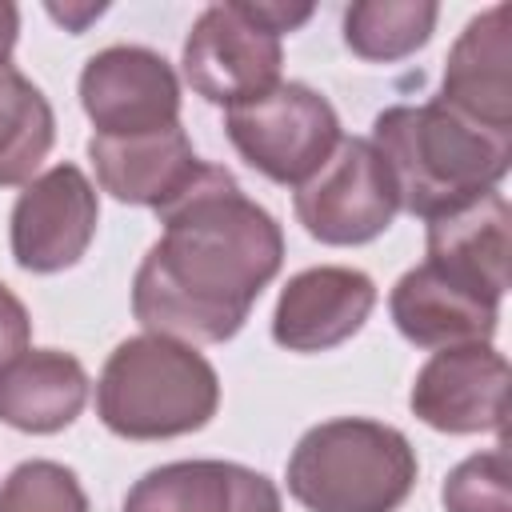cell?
I'll return each mask as SVG.
<instances>
[{
  "mask_svg": "<svg viewBox=\"0 0 512 512\" xmlns=\"http://www.w3.org/2000/svg\"><path fill=\"white\" fill-rule=\"evenodd\" d=\"M164 236L132 280L136 320L184 344L232 340L284 264V232L232 172L204 164L156 208Z\"/></svg>",
  "mask_w": 512,
  "mask_h": 512,
  "instance_id": "obj_1",
  "label": "cell"
},
{
  "mask_svg": "<svg viewBox=\"0 0 512 512\" xmlns=\"http://www.w3.org/2000/svg\"><path fill=\"white\" fill-rule=\"evenodd\" d=\"M372 148L380 152L400 208L412 216H444L508 176L512 140L492 136L440 100L384 108L372 124Z\"/></svg>",
  "mask_w": 512,
  "mask_h": 512,
  "instance_id": "obj_2",
  "label": "cell"
},
{
  "mask_svg": "<svg viewBox=\"0 0 512 512\" xmlns=\"http://www.w3.org/2000/svg\"><path fill=\"white\" fill-rule=\"evenodd\" d=\"M220 408L216 368L184 340L132 336L116 344L96 380V412L124 440H168L200 432Z\"/></svg>",
  "mask_w": 512,
  "mask_h": 512,
  "instance_id": "obj_3",
  "label": "cell"
},
{
  "mask_svg": "<svg viewBox=\"0 0 512 512\" xmlns=\"http://www.w3.org/2000/svg\"><path fill=\"white\" fill-rule=\"evenodd\" d=\"M416 484V452L392 424L340 416L308 428L288 456V492L308 512H396Z\"/></svg>",
  "mask_w": 512,
  "mask_h": 512,
  "instance_id": "obj_4",
  "label": "cell"
},
{
  "mask_svg": "<svg viewBox=\"0 0 512 512\" xmlns=\"http://www.w3.org/2000/svg\"><path fill=\"white\" fill-rule=\"evenodd\" d=\"M224 132L260 176L300 188L340 144V116L316 88L280 80L264 96L228 108Z\"/></svg>",
  "mask_w": 512,
  "mask_h": 512,
  "instance_id": "obj_5",
  "label": "cell"
},
{
  "mask_svg": "<svg viewBox=\"0 0 512 512\" xmlns=\"http://www.w3.org/2000/svg\"><path fill=\"white\" fill-rule=\"evenodd\" d=\"M280 36L256 4H212L184 40V80L212 104L236 108L280 84Z\"/></svg>",
  "mask_w": 512,
  "mask_h": 512,
  "instance_id": "obj_6",
  "label": "cell"
},
{
  "mask_svg": "<svg viewBox=\"0 0 512 512\" xmlns=\"http://www.w3.org/2000/svg\"><path fill=\"white\" fill-rule=\"evenodd\" d=\"M396 212L392 176L364 136H340L332 156L296 188V220L320 244H368Z\"/></svg>",
  "mask_w": 512,
  "mask_h": 512,
  "instance_id": "obj_7",
  "label": "cell"
},
{
  "mask_svg": "<svg viewBox=\"0 0 512 512\" xmlns=\"http://www.w3.org/2000/svg\"><path fill=\"white\" fill-rule=\"evenodd\" d=\"M80 104L96 136H140L180 124V80L172 64L140 44H112L88 56Z\"/></svg>",
  "mask_w": 512,
  "mask_h": 512,
  "instance_id": "obj_8",
  "label": "cell"
},
{
  "mask_svg": "<svg viewBox=\"0 0 512 512\" xmlns=\"http://www.w3.org/2000/svg\"><path fill=\"white\" fill-rule=\"evenodd\" d=\"M100 204L76 164H56L24 184L12 208V256L24 272L72 268L96 236Z\"/></svg>",
  "mask_w": 512,
  "mask_h": 512,
  "instance_id": "obj_9",
  "label": "cell"
},
{
  "mask_svg": "<svg viewBox=\"0 0 512 512\" xmlns=\"http://www.w3.org/2000/svg\"><path fill=\"white\" fill-rule=\"evenodd\" d=\"M412 412L452 436L504 432L508 416V360L492 344L440 348L412 384Z\"/></svg>",
  "mask_w": 512,
  "mask_h": 512,
  "instance_id": "obj_10",
  "label": "cell"
},
{
  "mask_svg": "<svg viewBox=\"0 0 512 512\" xmlns=\"http://www.w3.org/2000/svg\"><path fill=\"white\" fill-rule=\"evenodd\" d=\"M512 8L492 4L472 16L448 52L440 104L468 124L512 140Z\"/></svg>",
  "mask_w": 512,
  "mask_h": 512,
  "instance_id": "obj_11",
  "label": "cell"
},
{
  "mask_svg": "<svg viewBox=\"0 0 512 512\" xmlns=\"http://www.w3.org/2000/svg\"><path fill=\"white\" fill-rule=\"evenodd\" d=\"M376 308V284L360 268L320 264L296 272L272 312V340L288 352H324L364 328Z\"/></svg>",
  "mask_w": 512,
  "mask_h": 512,
  "instance_id": "obj_12",
  "label": "cell"
},
{
  "mask_svg": "<svg viewBox=\"0 0 512 512\" xmlns=\"http://www.w3.org/2000/svg\"><path fill=\"white\" fill-rule=\"evenodd\" d=\"M396 328L420 348H464L488 344L496 332L500 300L468 288L464 280L440 272L436 264L408 268L388 296Z\"/></svg>",
  "mask_w": 512,
  "mask_h": 512,
  "instance_id": "obj_13",
  "label": "cell"
},
{
  "mask_svg": "<svg viewBox=\"0 0 512 512\" xmlns=\"http://www.w3.org/2000/svg\"><path fill=\"white\" fill-rule=\"evenodd\" d=\"M124 512H280V492L264 472L232 460H176L144 472Z\"/></svg>",
  "mask_w": 512,
  "mask_h": 512,
  "instance_id": "obj_14",
  "label": "cell"
},
{
  "mask_svg": "<svg viewBox=\"0 0 512 512\" xmlns=\"http://www.w3.org/2000/svg\"><path fill=\"white\" fill-rule=\"evenodd\" d=\"M88 156L96 180L120 204H168L200 168L180 124L140 136H92Z\"/></svg>",
  "mask_w": 512,
  "mask_h": 512,
  "instance_id": "obj_15",
  "label": "cell"
},
{
  "mask_svg": "<svg viewBox=\"0 0 512 512\" xmlns=\"http://www.w3.org/2000/svg\"><path fill=\"white\" fill-rule=\"evenodd\" d=\"M428 264L500 300L508 288V200L484 192L428 220Z\"/></svg>",
  "mask_w": 512,
  "mask_h": 512,
  "instance_id": "obj_16",
  "label": "cell"
},
{
  "mask_svg": "<svg viewBox=\"0 0 512 512\" xmlns=\"http://www.w3.org/2000/svg\"><path fill=\"white\" fill-rule=\"evenodd\" d=\"M88 400V372L56 348H24L0 368V420L16 432L48 436L68 428Z\"/></svg>",
  "mask_w": 512,
  "mask_h": 512,
  "instance_id": "obj_17",
  "label": "cell"
},
{
  "mask_svg": "<svg viewBox=\"0 0 512 512\" xmlns=\"http://www.w3.org/2000/svg\"><path fill=\"white\" fill-rule=\"evenodd\" d=\"M56 140L48 96L12 64H0V188L28 184Z\"/></svg>",
  "mask_w": 512,
  "mask_h": 512,
  "instance_id": "obj_18",
  "label": "cell"
},
{
  "mask_svg": "<svg viewBox=\"0 0 512 512\" xmlns=\"http://www.w3.org/2000/svg\"><path fill=\"white\" fill-rule=\"evenodd\" d=\"M436 16L428 0H364L344 12V44L360 60H404L428 44Z\"/></svg>",
  "mask_w": 512,
  "mask_h": 512,
  "instance_id": "obj_19",
  "label": "cell"
},
{
  "mask_svg": "<svg viewBox=\"0 0 512 512\" xmlns=\"http://www.w3.org/2000/svg\"><path fill=\"white\" fill-rule=\"evenodd\" d=\"M0 512H88V496L72 468L56 460H24L0 484Z\"/></svg>",
  "mask_w": 512,
  "mask_h": 512,
  "instance_id": "obj_20",
  "label": "cell"
},
{
  "mask_svg": "<svg viewBox=\"0 0 512 512\" xmlns=\"http://www.w3.org/2000/svg\"><path fill=\"white\" fill-rule=\"evenodd\" d=\"M444 512H512L504 448L460 460L444 480Z\"/></svg>",
  "mask_w": 512,
  "mask_h": 512,
  "instance_id": "obj_21",
  "label": "cell"
},
{
  "mask_svg": "<svg viewBox=\"0 0 512 512\" xmlns=\"http://www.w3.org/2000/svg\"><path fill=\"white\" fill-rule=\"evenodd\" d=\"M32 340V320L28 308L16 300V292L0 280V368L12 364Z\"/></svg>",
  "mask_w": 512,
  "mask_h": 512,
  "instance_id": "obj_22",
  "label": "cell"
},
{
  "mask_svg": "<svg viewBox=\"0 0 512 512\" xmlns=\"http://www.w3.org/2000/svg\"><path fill=\"white\" fill-rule=\"evenodd\" d=\"M16 32H20V12L12 4H0V64H8L12 44H16Z\"/></svg>",
  "mask_w": 512,
  "mask_h": 512,
  "instance_id": "obj_23",
  "label": "cell"
}]
</instances>
